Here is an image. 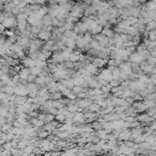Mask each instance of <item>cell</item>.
<instances>
[{
  "instance_id": "6da1fadb",
  "label": "cell",
  "mask_w": 156,
  "mask_h": 156,
  "mask_svg": "<svg viewBox=\"0 0 156 156\" xmlns=\"http://www.w3.org/2000/svg\"><path fill=\"white\" fill-rule=\"evenodd\" d=\"M99 80H102L106 81V82H111L113 80V77H112V72H111V69H104L99 74L98 76Z\"/></svg>"
},
{
  "instance_id": "7a4b0ae2",
  "label": "cell",
  "mask_w": 156,
  "mask_h": 156,
  "mask_svg": "<svg viewBox=\"0 0 156 156\" xmlns=\"http://www.w3.org/2000/svg\"><path fill=\"white\" fill-rule=\"evenodd\" d=\"M30 41L31 40H29L28 37H18V39H17V44H18V46H20V47L24 49V48H28L29 49V47H30Z\"/></svg>"
},
{
  "instance_id": "3957f363",
  "label": "cell",
  "mask_w": 156,
  "mask_h": 156,
  "mask_svg": "<svg viewBox=\"0 0 156 156\" xmlns=\"http://www.w3.org/2000/svg\"><path fill=\"white\" fill-rule=\"evenodd\" d=\"M84 69L89 72L91 75H94L96 73L98 72V67L95 65L94 63H88L86 64V66H84Z\"/></svg>"
},
{
  "instance_id": "277c9868",
  "label": "cell",
  "mask_w": 156,
  "mask_h": 156,
  "mask_svg": "<svg viewBox=\"0 0 156 156\" xmlns=\"http://www.w3.org/2000/svg\"><path fill=\"white\" fill-rule=\"evenodd\" d=\"M22 63L25 68H28V69H31V68H34L36 67V60H34L33 58H24V59L22 60Z\"/></svg>"
},
{
  "instance_id": "5b68a950",
  "label": "cell",
  "mask_w": 156,
  "mask_h": 156,
  "mask_svg": "<svg viewBox=\"0 0 156 156\" xmlns=\"http://www.w3.org/2000/svg\"><path fill=\"white\" fill-rule=\"evenodd\" d=\"M37 37H38V39L47 42L48 40H50L49 38L51 37V33L49 31H47V30H41Z\"/></svg>"
},
{
  "instance_id": "8992f818",
  "label": "cell",
  "mask_w": 156,
  "mask_h": 156,
  "mask_svg": "<svg viewBox=\"0 0 156 156\" xmlns=\"http://www.w3.org/2000/svg\"><path fill=\"white\" fill-rule=\"evenodd\" d=\"M142 58H143V57H142L140 53H133V54L131 55V57H130L131 61L133 62V63H136V64H139V63L142 60Z\"/></svg>"
},
{
  "instance_id": "52a82bcc",
  "label": "cell",
  "mask_w": 156,
  "mask_h": 156,
  "mask_svg": "<svg viewBox=\"0 0 156 156\" xmlns=\"http://www.w3.org/2000/svg\"><path fill=\"white\" fill-rule=\"evenodd\" d=\"M78 107H80V108H88V107H91L92 105V103L90 100H87V99H82V100H80V101L78 102Z\"/></svg>"
},
{
  "instance_id": "ba28073f",
  "label": "cell",
  "mask_w": 156,
  "mask_h": 156,
  "mask_svg": "<svg viewBox=\"0 0 156 156\" xmlns=\"http://www.w3.org/2000/svg\"><path fill=\"white\" fill-rule=\"evenodd\" d=\"M85 114L83 113H80V112H78V113H75V115L73 117V121H76V122H83L84 120H85Z\"/></svg>"
},
{
  "instance_id": "9c48e42d",
  "label": "cell",
  "mask_w": 156,
  "mask_h": 156,
  "mask_svg": "<svg viewBox=\"0 0 156 156\" xmlns=\"http://www.w3.org/2000/svg\"><path fill=\"white\" fill-rule=\"evenodd\" d=\"M77 46V43H76V40H72V39H67V42H66V47L68 48H70L72 49L75 48Z\"/></svg>"
},
{
  "instance_id": "30bf717a",
  "label": "cell",
  "mask_w": 156,
  "mask_h": 156,
  "mask_svg": "<svg viewBox=\"0 0 156 156\" xmlns=\"http://www.w3.org/2000/svg\"><path fill=\"white\" fill-rule=\"evenodd\" d=\"M96 135H97V137H98L99 139H102V140H104V139H107V131H99L97 133H96Z\"/></svg>"
},
{
  "instance_id": "8fae6325",
  "label": "cell",
  "mask_w": 156,
  "mask_h": 156,
  "mask_svg": "<svg viewBox=\"0 0 156 156\" xmlns=\"http://www.w3.org/2000/svg\"><path fill=\"white\" fill-rule=\"evenodd\" d=\"M82 91H83V88H82V87H78V86H75V87H74L72 90H71V91L73 92V94H78V95H80Z\"/></svg>"
},
{
  "instance_id": "7c38bea8",
  "label": "cell",
  "mask_w": 156,
  "mask_h": 156,
  "mask_svg": "<svg viewBox=\"0 0 156 156\" xmlns=\"http://www.w3.org/2000/svg\"><path fill=\"white\" fill-rule=\"evenodd\" d=\"M61 92H59V91H56V92H52V95H51L50 97L52 99H54V100H60L61 98Z\"/></svg>"
},
{
  "instance_id": "4fadbf2b",
  "label": "cell",
  "mask_w": 156,
  "mask_h": 156,
  "mask_svg": "<svg viewBox=\"0 0 156 156\" xmlns=\"http://www.w3.org/2000/svg\"><path fill=\"white\" fill-rule=\"evenodd\" d=\"M69 135V131H61L60 133H58V136L59 137V138L64 139V138H67V137H68Z\"/></svg>"
},
{
  "instance_id": "5bb4252c",
  "label": "cell",
  "mask_w": 156,
  "mask_h": 156,
  "mask_svg": "<svg viewBox=\"0 0 156 156\" xmlns=\"http://www.w3.org/2000/svg\"><path fill=\"white\" fill-rule=\"evenodd\" d=\"M37 135H38V137H39V138H46L47 135H48V132H47V131H38Z\"/></svg>"
},
{
  "instance_id": "9a60e30c",
  "label": "cell",
  "mask_w": 156,
  "mask_h": 156,
  "mask_svg": "<svg viewBox=\"0 0 156 156\" xmlns=\"http://www.w3.org/2000/svg\"><path fill=\"white\" fill-rule=\"evenodd\" d=\"M90 109H91V111H94V110H98L100 109V106L98 104H92V105L90 107Z\"/></svg>"
}]
</instances>
